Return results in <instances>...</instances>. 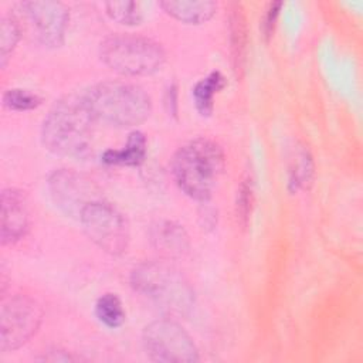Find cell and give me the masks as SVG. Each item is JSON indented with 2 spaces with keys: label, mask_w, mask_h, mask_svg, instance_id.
<instances>
[{
  "label": "cell",
  "mask_w": 363,
  "mask_h": 363,
  "mask_svg": "<svg viewBox=\"0 0 363 363\" xmlns=\"http://www.w3.org/2000/svg\"><path fill=\"white\" fill-rule=\"evenodd\" d=\"M94 121L82 92L58 99L41 123V143L55 156L86 159L92 153Z\"/></svg>",
  "instance_id": "1"
},
{
  "label": "cell",
  "mask_w": 363,
  "mask_h": 363,
  "mask_svg": "<svg viewBox=\"0 0 363 363\" xmlns=\"http://www.w3.org/2000/svg\"><path fill=\"white\" fill-rule=\"evenodd\" d=\"M224 166L223 149L208 138L189 140L174 152L170 160L172 176L177 187L199 203L210 200Z\"/></svg>",
  "instance_id": "2"
},
{
  "label": "cell",
  "mask_w": 363,
  "mask_h": 363,
  "mask_svg": "<svg viewBox=\"0 0 363 363\" xmlns=\"http://www.w3.org/2000/svg\"><path fill=\"white\" fill-rule=\"evenodd\" d=\"M130 286L167 318L187 316L194 308V291L167 259L145 261L130 272Z\"/></svg>",
  "instance_id": "3"
},
{
  "label": "cell",
  "mask_w": 363,
  "mask_h": 363,
  "mask_svg": "<svg viewBox=\"0 0 363 363\" xmlns=\"http://www.w3.org/2000/svg\"><path fill=\"white\" fill-rule=\"evenodd\" d=\"M85 105L98 123L115 128H133L152 112L149 94L139 85L123 81H104L82 92Z\"/></svg>",
  "instance_id": "4"
},
{
  "label": "cell",
  "mask_w": 363,
  "mask_h": 363,
  "mask_svg": "<svg viewBox=\"0 0 363 363\" xmlns=\"http://www.w3.org/2000/svg\"><path fill=\"white\" fill-rule=\"evenodd\" d=\"M101 61L113 72L125 77H145L157 72L166 52L157 41L138 34H112L99 44Z\"/></svg>",
  "instance_id": "5"
},
{
  "label": "cell",
  "mask_w": 363,
  "mask_h": 363,
  "mask_svg": "<svg viewBox=\"0 0 363 363\" xmlns=\"http://www.w3.org/2000/svg\"><path fill=\"white\" fill-rule=\"evenodd\" d=\"M78 221L86 237L102 251L122 255L129 245V225L125 216L111 203L98 199L88 203Z\"/></svg>",
  "instance_id": "6"
},
{
  "label": "cell",
  "mask_w": 363,
  "mask_h": 363,
  "mask_svg": "<svg viewBox=\"0 0 363 363\" xmlns=\"http://www.w3.org/2000/svg\"><path fill=\"white\" fill-rule=\"evenodd\" d=\"M142 343L153 362L191 363L199 360V349L193 337L172 318L157 319L146 325Z\"/></svg>",
  "instance_id": "7"
},
{
  "label": "cell",
  "mask_w": 363,
  "mask_h": 363,
  "mask_svg": "<svg viewBox=\"0 0 363 363\" xmlns=\"http://www.w3.org/2000/svg\"><path fill=\"white\" fill-rule=\"evenodd\" d=\"M41 305L27 295H13L0 309V350L13 352L26 345L43 322Z\"/></svg>",
  "instance_id": "8"
},
{
  "label": "cell",
  "mask_w": 363,
  "mask_h": 363,
  "mask_svg": "<svg viewBox=\"0 0 363 363\" xmlns=\"http://www.w3.org/2000/svg\"><path fill=\"white\" fill-rule=\"evenodd\" d=\"M20 13L35 40L48 48L64 44L69 23L68 7L55 0H28L18 4Z\"/></svg>",
  "instance_id": "9"
},
{
  "label": "cell",
  "mask_w": 363,
  "mask_h": 363,
  "mask_svg": "<svg viewBox=\"0 0 363 363\" xmlns=\"http://www.w3.org/2000/svg\"><path fill=\"white\" fill-rule=\"evenodd\" d=\"M47 187L54 204L69 217H79L82 208L101 197L96 196L94 183L82 174L69 170L58 169L48 177Z\"/></svg>",
  "instance_id": "10"
},
{
  "label": "cell",
  "mask_w": 363,
  "mask_h": 363,
  "mask_svg": "<svg viewBox=\"0 0 363 363\" xmlns=\"http://www.w3.org/2000/svg\"><path fill=\"white\" fill-rule=\"evenodd\" d=\"M0 238L3 245L20 241L30 228V210L24 193L16 187L3 189L1 197Z\"/></svg>",
  "instance_id": "11"
},
{
  "label": "cell",
  "mask_w": 363,
  "mask_h": 363,
  "mask_svg": "<svg viewBox=\"0 0 363 363\" xmlns=\"http://www.w3.org/2000/svg\"><path fill=\"white\" fill-rule=\"evenodd\" d=\"M149 235L153 248L167 261L183 258L190 250V240L186 230L176 221H157L152 225Z\"/></svg>",
  "instance_id": "12"
},
{
  "label": "cell",
  "mask_w": 363,
  "mask_h": 363,
  "mask_svg": "<svg viewBox=\"0 0 363 363\" xmlns=\"http://www.w3.org/2000/svg\"><path fill=\"white\" fill-rule=\"evenodd\" d=\"M159 6L172 18L191 26L207 23L217 11V3L211 0H164Z\"/></svg>",
  "instance_id": "13"
},
{
  "label": "cell",
  "mask_w": 363,
  "mask_h": 363,
  "mask_svg": "<svg viewBox=\"0 0 363 363\" xmlns=\"http://www.w3.org/2000/svg\"><path fill=\"white\" fill-rule=\"evenodd\" d=\"M228 41L233 61V69L237 75L244 71L245 55H247V24L244 10L240 3L230 6L228 14Z\"/></svg>",
  "instance_id": "14"
},
{
  "label": "cell",
  "mask_w": 363,
  "mask_h": 363,
  "mask_svg": "<svg viewBox=\"0 0 363 363\" xmlns=\"http://www.w3.org/2000/svg\"><path fill=\"white\" fill-rule=\"evenodd\" d=\"M147 153V142L142 132L132 130L122 149H108L102 153L101 159L108 166H140Z\"/></svg>",
  "instance_id": "15"
},
{
  "label": "cell",
  "mask_w": 363,
  "mask_h": 363,
  "mask_svg": "<svg viewBox=\"0 0 363 363\" xmlns=\"http://www.w3.org/2000/svg\"><path fill=\"white\" fill-rule=\"evenodd\" d=\"M288 186L291 191H298V190H308L311 184L313 183V174H315V166L312 156L309 150L298 145L289 157V166H288Z\"/></svg>",
  "instance_id": "16"
},
{
  "label": "cell",
  "mask_w": 363,
  "mask_h": 363,
  "mask_svg": "<svg viewBox=\"0 0 363 363\" xmlns=\"http://www.w3.org/2000/svg\"><path fill=\"white\" fill-rule=\"evenodd\" d=\"M227 85L224 75L220 71H211L204 78L199 79L191 89V96L197 112L201 116H210L214 109V96Z\"/></svg>",
  "instance_id": "17"
},
{
  "label": "cell",
  "mask_w": 363,
  "mask_h": 363,
  "mask_svg": "<svg viewBox=\"0 0 363 363\" xmlns=\"http://www.w3.org/2000/svg\"><path fill=\"white\" fill-rule=\"evenodd\" d=\"M95 316L106 328L116 329L123 325L126 313L123 303L116 294L106 292L101 295L95 302Z\"/></svg>",
  "instance_id": "18"
},
{
  "label": "cell",
  "mask_w": 363,
  "mask_h": 363,
  "mask_svg": "<svg viewBox=\"0 0 363 363\" xmlns=\"http://www.w3.org/2000/svg\"><path fill=\"white\" fill-rule=\"evenodd\" d=\"M104 7L108 17L121 26L133 27L143 20V11L136 1H106Z\"/></svg>",
  "instance_id": "19"
},
{
  "label": "cell",
  "mask_w": 363,
  "mask_h": 363,
  "mask_svg": "<svg viewBox=\"0 0 363 363\" xmlns=\"http://www.w3.org/2000/svg\"><path fill=\"white\" fill-rule=\"evenodd\" d=\"M21 37L20 20L16 16L4 14L0 21V65L4 67Z\"/></svg>",
  "instance_id": "20"
},
{
  "label": "cell",
  "mask_w": 363,
  "mask_h": 363,
  "mask_svg": "<svg viewBox=\"0 0 363 363\" xmlns=\"http://www.w3.org/2000/svg\"><path fill=\"white\" fill-rule=\"evenodd\" d=\"M43 102V98L30 91V89H23V88H10L4 91L3 94V105L16 112H27L37 109Z\"/></svg>",
  "instance_id": "21"
},
{
  "label": "cell",
  "mask_w": 363,
  "mask_h": 363,
  "mask_svg": "<svg viewBox=\"0 0 363 363\" xmlns=\"http://www.w3.org/2000/svg\"><path fill=\"white\" fill-rule=\"evenodd\" d=\"M254 207V189L251 179L247 177L240 183L237 190V201H235V213L238 223L245 227L250 221L251 213Z\"/></svg>",
  "instance_id": "22"
},
{
  "label": "cell",
  "mask_w": 363,
  "mask_h": 363,
  "mask_svg": "<svg viewBox=\"0 0 363 363\" xmlns=\"http://www.w3.org/2000/svg\"><path fill=\"white\" fill-rule=\"evenodd\" d=\"M282 6H284L282 1H272V3L268 4V7L265 10V14H264L262 21H261V31H262V35L265 37L267 41L274 35L277 20H278V16H279V11H281Z\"/></svg>",
  "instance_id": "23"
},
{
  "label": "cell",
  "mask_w": 363,
  "mask_h": 363,
  "mask_svg": "<svg viewBox=\"0 0 363 363\" xmlns=\"http://www.w3.org/2000/svg\"><path fill=\"white\" fill-rule=\"evenodd\" d=\"M77 359L78 357H74L68 352L60 350V349L50 350V352L44 353L43 357H40V360H47V362H72V360H77Z\"/></svg>",
  "instance_id": "24"
}]
</instances>
